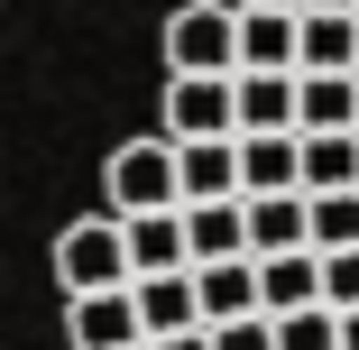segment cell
Instances as JSON below:
<instances>
[{
    "mask_svg": "<svg viewBox=\"0 0 359 350\" xmlns=\"http://www.w3.org/2000/svg\"><path fill=\"white\" fill-rule=\"evenodd\" d=\"M341 350H359V314H341Z\"/></svg>",
    "mask_w": 359,
    "mask_h": 350,
    "instance_id": "cb8c5ba5",
    "label": "cell"
},
{
    "mask_svg": "<svg viewBox=\"0 0 359 350\" xmlns=\"http://www.w3.org/2000/svg\"><path fill=\"white\" fill-rule=\"evenodd\" d=\"M295 129H359V74H295Z\"/></svg>",
    "mask_w": 359,
    "mask_h": 350,
    "instance_id": "2e32d148",
    "label": "cell"
},
{
    "mask_svg": "<svg viewBox=\"0 0 359 350\" xmlns=\"http://www.w3.org/2000/svg\"><path fill=\"white\" fill-rule=\"evenodd\" d=\"M304 304H323V249L258 258V314H304Z\"/></svg>",
    "mask_w": 359,
    "mask_h": 350,
    "instance_id": "30bf717a",
    "label": "cell"
},
{
    "mask_svg": "<svg viewBox=\"0 0 359 350\" xmlns=\"http://www.w3.org/2000/svg\"><path fill=\"white\" fill-rule=\"evenodd\" d=\"M313 249H359V184L350 194H313Z\"/></svg>",
    "mask_w": 359,
    "mask_h": 350,
    "instance_id": "ffe728a7",
    "label": "cell"
},
{
    "mask_svg": "<svg viewBox=\"0 0 359 350\" xmlns=\"http://www.w3.org/2000/svg\"><path fill=\"white\" fill-rule=\"evenodd\" d=\"M148 350H212V332H166V341H148Z\"/></svg>",
    "mask_w": 359,
    "mask_h": 350,
    "instance_id": "603a6c76",
    "label": "cell"
},
{
    "mask_svg": "<svg viewBox=\"0 0 359 350\" xmlns=\"http://www.w3.org/2000/svg\"><path fill=\"white\" fill-rule=\"evenodd\" d=\"M304 10H350V19H359V0H304Z\"/></svg>",
    "mask_w": 359,
    "mask_h": 350,
    "instance_id": "484cf974",
    "label": "cell"
},
{
    "mask_svg": "<svg viewBox=\"0 0 359 350\" xmlns=\"http://www.w3.org/2000/svg\"><path fill=\"white\" fill-rule=\"evenodd\" d=\"M295 129V74H240V138Z\"/></svg>",
    "mask_w": 359,
    "mask_h": 350,
    "instance_id": "ac0fdd59",
    "label": "cell"
},
{
    "mask_svg": "<svg viewBox=\"0 0 359 350\" xmlns=\"http://www.w3.org/2000/svg\"><path fill=\"white\" fill-rule=\"evenodd\" d=\"M295 148H304V194L359 184V129H295Z\"/></svg>",
    "mask_w": 359,
    "mask_h": 350,
    "instance_id": "9a60e30c",
    "label": "cell"
},
{
    "mask_svg": "<svg viewBox=\"0 0 359 350\" xmlns=\"http://www.w3.org/2000/svg\"><path fill=\"white\" fill-rule=\"evenodd\" d=\"M138 323H148V341H166V332H203V295H194V267L184 276H138Z\"/></svg>",
    "mask_w": 359,
    "mask_h": 350,
    "instance_id": "5bb4252c",
    "label": "cell"
},
{
    "mask_svg": "<svg viewBox=\"0 0 359 350\" xmlns=\"http://www.w3.org/2000/svg\"><path fill=\"white\" fill-rule=\"evenodd\" d=\"M194 295H203V332H212V323H249V314H258V258L194 267Z\"/></svg>",
    "mask_w": 359,
    "mask_h": 350,
    "instance_id": "4fadbf2b",
    "label": "cell"
},
{
    "mask_svg": "<svg viewBox=\"0 0 359 350\" xmlns=\"http://www.w3.org/2000/svg\"><path fill=\"white\" fill-rule=\"evenodd\" d=\"M65 341L74 350H138L148 323H138V295L111 286V295H65Z\"/></svg>",
    "mask_w": 359,
    "mask_h": 350,
    "instance_id": "5b68a950",
    "label": "cell"
},
{
    "mask_svg": "<svg viewBox=\"0 0 359 350\" xmlns=\"http://www.w3.org/2000/svg\"><path fill=\"white\" fill-rule=\"evenodd\" d=\"M184 267H194L184 213H138L129 222V276H184Z\"/></svg>",
    "mask_w": 359,
    "mask_h": 350,
    "instance_id": "7c38bea8",
    "label": "cell"
},
{
    "mask_svg": "<svg viewBox=\"0 0 359 350\" xmlns=\"http://www.w3.org/2000/svg\"><path fill=\"white\" fill-rule=\"evenodd\" d=\"M313 249V194H249V258Z\"/></svg>",
    "mask_w": 359,
    "mask_h": 350,
    "instance_id": "8992f818",
    "label": "cell"
},
{
    "mask_svg": "<svg viewBox=\"0 0 359 350\" xmlns=\"http://www.w3.org/2000/svg\"><path fill=\"white\" fill-rule=\"evenodd\" d=\"M295 74H359V19H350V10H304V28H295Z\"/></svg>",
    "mask_w": 359,
    "mask_h": 350,
    "instance_id": "52a82bcc",
    "label": "cell"
},
{
    "mask_svg": "<svg viewBox=\"0 0 359 350\" xmlns=\"http://www.w3.org/2000/svg\"><path fill=\"white\" fill-rule=\"evenodd\" d=\"M240 194V138H194L184 148V203H231Z\"/></svg>",
    "mask_w": 359,
    "mask_h": 350,
    "instance_id": "e0dca14e",
    "label": "cell"
},
{
    "mask_svg": "<svg viewBox=\"0 0 359 350\" xmlns=\"http://www.w3.org/2000/svg\"><path fill=\"white\" fill-rule=\"evenodd\" d=\"M166 74H240V0H184L166 19Z\"/></svg>",
    "mask_w": 359,
    "mask_h": 350,
    "instance_id": "3957f363",
    "label": "cell"
},
{
    "mask_svg": "<svg viewBox=\"0 0 359 350\" xmlns=\"http://www.w3.org/2000/svg\"><path fill=\"white\" fill-rule=\"evenodd\" d=\"M157 129L175 148H194V138H240V74H166Z\"/></svg>",
    "mask_w": 359,
    "mask_h": 350,
    "instance_id": "277c9868",
    "label": "cell"
},
{
    "mask_svg": "<svg viewBox=\"0 0 359 350\" xmlns=\"http://www.w3.org/2000/svg\"><path fill=\"white\" fill-rule=\"evenodd\" d=\"M55 286L65 295H111V286H138L129 276V222L120 213H93L55 240Z\"/></svg>",
    "mask_w": 359,
    "mask_h": 350,
    "instance_id": "7a4b0ae2",
    "label": "cell"
},
{
    "mask_svg": "<svg viewBox=\"0 0 359 350\" xmlns=\"http://www.w3.org/2000/svg\"><path fill=\"white\" fill-rule=\"evenodd\" d=\"M240 10H304V0H240Z\"/></svg>",
    "mask_w": 359,
    "mask_h": 350,
    "instance_id": "d4e9b609",
    "label": "cell"
},
{
    "mask_svg": "<svg viewBox=\"0 0 359 350\" xmlns=\"http://www.w3.org/2000/svg\"><path fill=\"white\" fill-rule=\"evenodd\" d=\"M102 194H111L120 222H138V213H184V148H175L166 129H157V138H129V148H111Z\"/></svg>",
    "mask_w": 359,
    "mask_h": 350,
    "instance_id": "6da1fadb",
    "label": "cell"
},
{
    "mask_svg": "<svg viewBox=\"0 0 359 350\" xmlns=\"http://www.w3.org/2000/svg\"><path fill=\"white\" fill-rule=\"evenodd\" d=\"M138 350H148V341H138Z\"/></svg>",
    "mask_w": 359,
    "mask_h": 350,
    "instance_id": "4316f807",
    "label": "cell"
},
{
    "mask_svg": "<svg viewBox=\"0 0 359 350\" xmlns=\"http://www.w3.org/2000/svg\"><path fill=\"white\" fill-rule=\"evenodd\" d=\"M212 350H276V323L249 314V323H212Z\"/></svg>",
    "mask_w": 359,
    "mask_h": 350,
    "instance_id": "7402d4cb",
    "label": "cell"
},
{
    "mask_svg": "<svg viewBox=\"0 0 359 350\" xmlns=\"http://www.w3.org/2000/svg\"><path fill=\"white\" fill-rule=\"evenodd\" d=\"M240 194H304V148H295V129L240 138Z\"/></svg>",
    "mask_w": 359,
    "mask_h": 350,
    "instance_id": "9c48e42d",
    "label": "cell"
},
{
    "mask_svg": "<svg viewBox=\"0 0 359 350\" xmlns=\"http://www.w3.org/2000/svg\"><path fill=\"white\" fill-rule=\"evenodd\" d=\"M304 10H240V74H295Z\"/></svg>",
    "mask_w": 359,
    "mask_h": 350,
    "instance_id": "8fae6325",
    "label": "cell"
},
{
    "mask_svg": "<svg viewBox=\"0 0 359 350\" xmlns=\"http://www.w3.org/2000/svg\"><path fill=\"white\" fill-rule=\"evenodd\" d=\"M184 240H194V267L249 258V194H231V203H184Z\"/></svg>",
    "mask_w": 359,
    "mask_h": 350,
    "instance_id": "ba28073f",
    "label": "cell"
},
{
    "mask_svg": "<svg viewBox=\"0 0 359 350\" xmlns=\"http://www.w3.org/2000/svg\"><path fill=\"white\" fill-rule=\"evenodd\" d=\"M323 304L359 314V249H323Z\"/></svg>",
    "mask_w": 359,
    "mask_h": 350,
    "instance_id": "44dd1931",
    "label": "cell"
},
{
    "mask_svg": "<svg viewBox=\"0 0 359 350\" xmlns=\"http://www.w3.org/2000/svg\"><path fill=\"white\" fill-rule=\"evenodd\" d=\"M276 323V350H341V314L332 304H304V314H267Z\"/></svg>",
    "mask_w": 359,
    "mask_h": 350,
    "instance_id": "d6986e66",
    "label": "cell"
}]
</instances>
